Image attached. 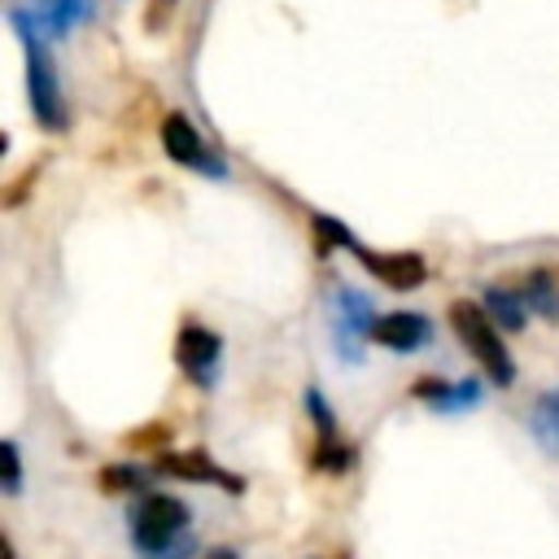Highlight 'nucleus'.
I'll return each mask as SVG.
<instances>
[{"label":"nucleus","instance_id":"nucleus-1","mask_svg":"<svg viewBox=\"0 0 559 559\" xmlns=\"http://www.w3.org/2000/svg\"><path fill=\"white\" fill-rule=\"evenodd\" d=\"M131 542L144 550V559H183L192 550L188 542V502L170 493H144L131 507Z\"/></svg>","mask_w":559,"mask_h":559},{"label":"nucleus","instance_id":"nucleus-2","mask_svg":"<svg viewBox=\"0 0 559 559\" xmlns=\"http://www.w3.org/2000/svg\"><path fill=\"white\" fill-rule=\"evenodd\" d=\"M17 35H22V48H26V92H31V114L39 127L48 131H61L66 127V100H61V87H57V70H52V57L48 48L35 39V26L26 22L22 9L9 13Z\"/></svg>","mask_w":559,"mask_h":559},{"label":"nucleus","instance_id":"nucleus-3","mask_svg":"<svg viewBox=\"0 0 559 559\" xmlns=\"http://www.w3.org/2000/svg\"><path fill=\"white\" fill-rule=\"evenodd\" d=\"M450 323L459 332V341L467 345V354L489 371L493 384H511L515 380V367H511V354L502 349L498 341V328H493V314L476 301H454L450 306Z\"/></svg>","mask_w":559,"mask_h":559},{"label":"nucleus","instance_id":"nucleus-4","mask_svg":"<svg viewBox=\"0 0 559 559\" xmlns=\"http://www.w3.org/2000/svg\"><path fill=\"white\" fill-rule=\"evenodd\" d=\"M218 354H223V341H218L210 328H197V323H188V328L179 332V341H175V358H179V367H183L197 384H210V380H214Z\"/></svg>","mask_w":559,"mask_h":559},{"label":"nucleus","instance_id":"nucleus-5","mask_svg":"<svg viewBox=\"0 0 559 559\" xmlns=\"http://www.w3.org/2000/svg\"><path fill=\"white\" fill-rule=\"evenodd\" d=\"M376 328V314H371V301L367 293L358 288H336V341H341V354H354L358 358V341L362 332Z\"/></svg>","mask_w":559,"mask_h":559},{"label":"nucleus","instance_id":"nucleus-6","mask_svg":"<svg viewBox=\"0 0 559 559\" xmlns=\"http://www.w3.org/2000/svg\"><path fill=\"white\" fill-rule=\"evenodd\" d=\"M371 336H376V341H380L384 349L411 354V349L428 345L432 328H428V319H424V314H415V310H393V314H380V319H376Z\"/></svg>","mask_w":559,"mask_h":559},{"label":"nucleus","instance_id":"nucleus-7","mask_svg":"<svg viewBox=\"0 0 559 559\" xmlns=\"http://www.w3.org/2000/svg\"><path fill=\"white\" fill-rule=\"evenodd\" d=\"M157 467L170 472V476H183V480H214V485H223L227 493H240V480L227 476V472H223L210 454H201V450H188V454H162Z\"/></svg>","mask_w":559,"mask_h":559},{"label":"nucleus","instance_id":"nucleus-8","mask_svg":"<svg viewBox=\"0 0 559 559\" xmlns=\"http://www.w3.org/2000/svg\"><path fill=\"white\" fill-rule=\"evenodd\" d=\"M162 144H166V153H170L175 162H183V166H201V170H210V157H205V144H201V135L192 131V122H188L183 114H170V118L162 122Z\"/></svg>","mask_w":559,"mask_h":559},{"label":"nucleus","instance_id":"nucleus-9","mask_svg":"<svg viewBox=\"0 0 559 559\" xmlns=\"http://www.w3.org/2000/svg\"><path fill=\"white\" fill-rule=\"evenodd\" d=\"M87 13H92V0H31L35 31H48V35H70Z\"/></svg>","mask_w":559,"mask_h":559},{"label":"nucleus","instance_id":"nucleus-10","mask_svg":"<svg viewBox=\"0 0 559 559\" xmlns=\"http://www.w3.org/2000/svg\"><path fill=\"white\" fill-rule=\"evenodd\" d=\"M362 253V249H358ZM362 262L389 284V288H415L424 284V262L415 253H389V258H376V253H362Z\"/></svg>","mask_w":559,"mask_h":559},{"label":"nucleus","instance_id":"nucleus-11","mask_svg":"<svg viewBox=\"0 0 559 559\" xmlns=\"http://www.w3.org/2000/svg\"><path fill=\"white\" fill-rule=\"evenodd\" d=\"M520 297L528 301V310H537L546 319H559V271H533L520 284Z\"/></svg>","mask_w":559,"mask_h":559},{"label":"nucleus","instance_id":"nucleus-12","mask_svg":"<svg viewBox=\"0 0 559 559\" xmlns=\"http://www.w3.org/2000/svg\"><path fill=\"white\" fill-rule=\"evenodd\" d=\"M528 428H533V437H537L550 454H559V393H542V397H537V406H533V415H528Z\"/></svg>","mask_w":559,"mask_h":559},{"label":"nucleus","instance_id":"nucleus-13","mask_svg":"<svg viewBox=\"0 0 559 559\" xmlns=\"http://www.w3.org/2000/svg\"><path fill=\"white\" fill-rule=\"evenodd\" d=\"M485 310L493 314V323H502V328H511V332L524 328V319H528V314H524L528 301H524L520 293H511V288H489V293H485Z\"/></svg>","mask_w":559,"mask_h":559},{"label":"nucleus","instance_id":"nucleus-14","mask_svg":"<svg viewBox=\"0 0 559 559\" xmlns=\"http://www.w3.org/2000/svg\"><path fill=\"white\" fill-rule=\"evenodd\" d=\"M0 459H4V489H9V493H17V485H22V463H17V445H13V441H4V445H0Z\"/></svg>","mask_w":559,"mask_h":559},{"label":"nucleus","instance_id":"nucleus-15","mask_svg":"<svg viewBox=\"0 0 559 559\" xmlns=\"http://www.w3.org/2000/svg\"><path fill=\"white\" fill-rule=\"evenodd\" d=\"M135 485H140V476L131 467H105L100 472V489H114L118 493V489H135Z\"/></svg>","mask_w":559,"mask_h":559},{"label":"nucleus","instance_id":"nucleus-16","mask_svg":"<svg viewBox=\"0 0 559 559\" xmlns=\"http://www.w3.org/2000/svg\"><path fill=\"white\" fill-rule=\"evenodd\" d=\"M205 559H236V555H231V550H210Z\"/></svg>","mask_w":559,"mask_h":559}]
</instances>
